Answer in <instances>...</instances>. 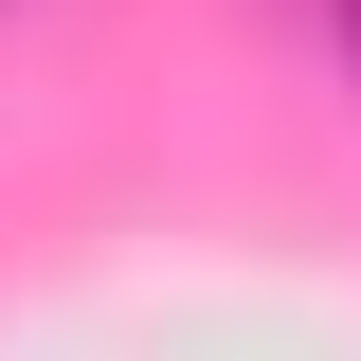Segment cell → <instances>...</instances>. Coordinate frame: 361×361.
Listing matches in <instances>:
<instances>
[{
    "instance_id": "6da1fadb",
    "label": "cell",
    "mask_w": 361,
    "mask_h": 361,
    "mask_svg": "<svg viewBox=\"0 0 361 361\" xmlns=\"http://www.w3.org/2000/svg\"><path fill=\"white\" fill-rule=\"evenodd\" d=\"M325 18H343V54H361V0H325Z\"/></svg>"
}]
</instances>
